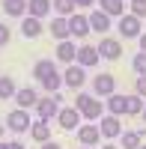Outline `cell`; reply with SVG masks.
Instances as JSON below:
<instances>
[{
	"label": "cell",
	"mask_w": 146,
	"mask_h": 149,
	"mask_svg": "<svg viewBox=\"0 0 146 149\" xmlns=\"http://www.w3.org/2000/svg\"><path fill=\"white\" fill-rule=\"evenodd\" d=\"M113 93H116V78H113V74L102 72V74H95V78H92V95L107 98V95H113Z\"/></svg>",
	"instance_id": "5b68a950"
},
{
	"label": "cell",
	"mask_w": 146,
	"mask_h": 149,
	"mask_svg": "<svg viewBox=\"0 0 146 149\" xmlns=\"http://www.w3.org/2000/svg\"><path fill=\"white\" fill-rule=\"evenodd\" d=\"M51 9H54V3L51 0H27V15L30 18H48L51 15Z\"/></svg>",
	"instance_id": "9a60e30c"
},
{
	"label": "cell",
	"mask_w": 146,
	"mask_h": 149,
	"mask_svg": "<svg viewBox=\"0 0 146 149\" xmlns=\"http://www.w3.org/2000/svg\"><path fill=\"white\" fill-rule=\"evenodd\" d=\"M3 128H6V125H3V122H0V140H3Z\"/></svg>",
	"instance_id": "f35d334b"
},
{
	"label": "cell",
	"mask_w": 146,
	"mask_h": 149,
	"mask_svg": "<svg viewBox=\"0 0 146 149\" xmlns=\"http://www.w3.org/2000/svg\"><path fill=\"white\" fill-rule=\"evenodd\" d=\"M78 140H81V146H99V140H102L99 125H81L78 128Z\"/></svg>",
	"instance_id": "2e32d148"
},
{
	"label": "cell",
	"mask_w": 146,
	"mask_h": 149,
	"mask_svg": "<svg viewBox=\"0 0 146 149\" xmlns=\"http://www.w3.org/2000/svg\"><path fill=\"white\" fill-rule=\"evenodd\" d=\"M15 104H18L21 110H30V107L39 104V93H36L33 86H21V90L15 93Z\"/></svg>",
	"instance_id": "7c38bea8"
},
{
	"label": "cell",
	"mask_w": 146,
	"mask_h": 149,
	"mask_svg": "<svg viewBox=\"0 0 146 149\" xmlns=\"http://www.w3.org/2000/svg\"><path fill=\"white\" fill-rule=\"evenodd\" d=\"M143 107H146V98H140L137 93H131V95H128V110H125V116H140Z\"/></svg>",
	"instance_id": "484cf974"
},
{
	"label": "cell",
	"mask_w": 146,
	"mask_h": 149,
	"mask_svg": "<svg viewBox=\"0 0 146 149\" xmlns=\"http://www.w3.org/2000/svg\"><path fill=\"white\" fill-rule=\"evenodd\" d=\"M137 45H140V51L146 54V33H140V36H137Z\"/></svg>",
	"instance_id": "836d02e7"
},
{
	"label": "cell",
	"mask_w": 146,
	"mask_h": 149,
	"mask_svg": "<svg viewBox=\"0 0 146 149\" xmlns=\"http://www.w3.org/2000/svg\"><path fill=\"white\" fill-rule=\"evenodd\" d=\"M99 54H102V60H119V54H122V42L113 39V36H104V39L99 42Z\"/></svg>",
	"instance_id": "8fae6325"
},
{
	"label": "cell",
	"mask_w": 146,
	"mask_h": 149,
	"mask_svg": "<svg viewBox=\"0 0 146 149\" xmlns=\"http://www.w3.org/2000/svg\"><path fill=\"white\" fill-rule=\"evenodd\" d=\"M140 119H143V122H146V107H143V113H140Z\"/></svg>",
	"instance_id": "ab89813d"
},
{
	"label": "cell",
	"mask_w": 146,
	"mask_h": 149,
	"mask_svg": "<svg viewBox=\"0 0 146 149\" xmlns=\"http://www.w3.org/2000/svg\"><path fill=\"white\" fill-rule=\"evenodd\" d=\"M99 131H102V140H116V137H122V122L113 113H104L99 119Z\"/></svg>",
	"instance_id": "277c9868"
},
{
	"label": "cell",
	"mask_w": 146,
	"mask_h": 149,
	"mask_svg": "<svg viewBox=\"0 0 146 149\" xmlns=\"http://www.w3.org/2000/svg\"><path fill=\"white\" fill-rule=\"evenodd\" d=\"M42 86H45V93H48V95H54V93H60V86H63V74H60V72L54 69V72L48 74L45 81H42Z\"/></svg>",
	"instance_id": "603a6c76"
},
{
	"label": "cell",
	"mask_w": 146,
	"mask_h": 149,
	"mask_svg": "<svg viewBox=\"0 0 146 149\" xmlns=\"http://www.w3.org/2000/svg\"><path fill=\"white\" fill-rule=\"evenodd\" d=\"M125 3H128V0H125Z\"/></svg>",
	"instance_id": "7bdbcfd3"
},
{
	"label": "cell",
	"mask_w": 146,
	"mask_h": 149,
	"mask_svg": "<svg viewBox=\"0 0 146 149\" xmlns=\"http://www.w3.org/2000/svg\"><path fill=\"white\" fill-rule=\"evenodd\" d=\"M75 57H78V48H75V42H72V39L57 42V60H60V63L72 66V63H75Z\"/></svg>",
	"instance_id": "d6986e66"
},
{
	"label": "cell",
	"mask_w": 146,
	"mask_h": 149,
	"mask_svg": "<svg viewBox=\"0 0 146 149\" xmlns=\"http://www.w3.org/2000/svg\"><path fill=\"white\" fill-rule=\"evenodd\" d=\"M99 60H102V54H99V48H95V45H81V48H78V57H75L78 66L92 69V66H99Z\"/></svg>",
	"instance_id": "9c48e42d"
},
{
	"label": "cell",
	"mask_w": 146,
	"mask_h": 149,
	"mask_svg": "<svg viewBox=\"0 0 146 149\" xmlns=\"http://www.w3.org/2000/svg\"><path fill=\"white\" fill-rule=\"evenodd\" d=\"M42 21L39 18H21V36H24V39H39V36H42Z\"/></svg>",
	"instance_id": "ac0fdd59"
},
{
	"label": "cell",
	"mask_w": 146,
	"mask_h": 149,
	"mask_svg": "<svg viewBox=\"0 0 146 149\" xmlns=\"http://www.w3.org/2000/svg\"><path fill=\"white\" fill-rule=\"evenodd\" d=\"M128 110V95H119V93H113V95H107V102H104V113H113V116H122Z\"/></svg>",
	"instance_id": "4fadbf2b"
},
{
	"label": "cell",
	"mask_w": 146,
	"mask_h": 149,
	"mask_svg": "<svg viewBox=\"0 0 146 149\" xmlns=\"http://www.w3.org/2000/svg\"><path fill=\"white\" fill-rule=\"evenodd\" d=\"M54 3V12L60 18H69V15H75V0H51Z\"/></svg>",
	"instance_id": "4316f807"
},
{
	"label": "cell",
	"mask_w": 146,
	"mask_h": 149,
	"mask_svg": "<svg viewBox=\"0 0 146 149\" xmlns=\"http://www.w3.org/2000/svg\"><path fill=\"white\" fill-rule=\"evenodd\" d=\"M102 149H119V146H116L113 140H107V143H102Z\"/></svg>",
	"instance_id": "8d00e7d4"
},
{
	"label": "cell",
	"mask_w": 146,
	"mask_h": 149,
	"mask_svg": "<svg viewBox=\"0 0 146 149\" xmlns=\"http://www.w3.org/2000/svg\"><path fill=\"white\" fill-rule=\"evenodd\" d=\"M131 69L137 72V78H140V74H146V54H143V51L134 54V60H131Z\"/></svg>",
	"instance_id": "f546056e"
},
{
	"label": "cell",
	"mask_w": 146,
	"mask_h": 149,
	"mask_svg": "<svg viewBox=\"0 0 146 149\" xmlns=\"http://www.w3.org/2000/svg\"><path fill=\"white\" fill-rule=\"evenodd\" d=\"M99 0H75V6H95Z\"/></svg>",
	"instance_id": "e575fe53"
},
{
	"label": "cell",
	"mask_w": 146,
	"mask_h": 149,
	"mask_svg": "<svg viewBox=\"0 0 146 149\" xmlns=\"http://www.w3.org/2000/svg\"><path fill=\"white\" fill-rule=\"evenodd\" d=\"M51 36H54L57 42H66V39H72L69 18H60V15H54V18H51Z\"/></svg>",
	"instance_id": "e0dca14e"
},
{
	"label": "cell",
	"mask_w": 146,
	"mask_h": 149,
	"mask_svg": "<svg viewBox=\"0 0 146 149\" xmlns=\"http://www.w3.org/2000/svg\"><path fill=\"white\" fill-rule=\"evenodd\" d=\"M30 137L36 140V143H48V140H51V122H45V119H36L33 122V128H30Z\"/></svg>",
	"instance_id": "ffe728a7"
},
{
	"label": "cell",
	"mask_w": 146,
	"mask_h": 149,
	"mask_svg": "<svg viewBox=\"0 0 146 149\" xmlns=\"http://www.w3.org/2000/svg\"><path fill=\"white\" fill-rule=\"evenodd\" d=\"M54 69H57V66H54V60H39V63L33 66V78L39 81V84H42V81L48 78V74L54 72Z\"/></svg>",
	"instance_id": "cb8c5ba5"
},
{
	"label": "cell",
	"mask_w": 146,
	"mask_h": 149,
	"mask_svg": "<svg viewBox=\"0 0 146 149\" xmlns=\"http://www.w3.org/2000/svg\"><path fill=\"white\" fill-rule=\"evenodd\" d=\"M9 39H12V30L6 27L3 21H0V48H6V45H9Z\"/></svg>",
	"instance_id": "4dcf8cb0"
},
{
	"label": "cell",
	"mask_w": 146,
	"mask_h": 149,
	"mask_svg": "<svg viewBox=\"0 0 146 149\" xmlns=\"http://www.w3.org/2000/svg\"><path fill=\"white\" fill-rule=\"evenodd\" d=\"M83 149H92V146H83Z\"/></svg>",
	"instance_id": "b9f144b4"
},
{
	"label": "cell",
	"mask_w": 146,
	"mask_h": 149,
	"mask_svg": "<svg viewBox=\"0 0 146 149\" xmlns=\"http://www.w3.org/2000/svg\"><path fill=\"white\" fill-rule=\"evenodd\" d=\"M134 93H137L140 98H146V74H140V78L134 81Z\"/></svg>",
	"instance_id": "1f68e13d"
},
{
	"label": "cell",
	"mask_w": 146,
	"mask_h": 149,
	"mask_svg": "<svg viewBox=\"0 0 146 149\" xmlns=\"http://www.w3.org/2000/svg\"><path fill=\"white\" fill-rule=\"evenodd\" d=\"M83 84H87V69L78 66V63L66 66V72H63V86H69V90H81Z\"/></svg>",
	"instance_id": "8992f818"
},
{
	"label": "cell",
	"mask_w": 146,
	"mask_h": 149,
	"mask_svg": "<svg viewBox=\"0 0 146 149\" xmlns=\"http://www.w3.org/2000/svg\"><path fill=\"white\" fill-rule=\"evenodd\" d=\"M140 149H146V143H140Z\"/></svg>",
	"instance_id": "60d3db41"
},
{
	"label": "cell",
	"mask_w": 146,
	"mask_h": 149,
	"mask_svg": "<svg viewBox=\"0 0 146 149\" xmlns=\"http://www.w3.org/2000/svg\"><path fill=\"white\" fill-rule=\"evenodd\" d=\"M9 149H27V146H24L21 140H12V143H9Z\"/></svg>",
	"instance_id": "d590c367"
},
{
	"label": "cell",
	"mask_w": 146,
	"mask_h": 149,
	"mask_svg": "<svg viewBox=\"0 0 146 149\" xmlns=\"http://www.w3.org/2000/svg\"><path fill=\"white\" fill-rule=\"evenodd\" d=\"M81 122H83V116H81V110L78 107H63L57 113V125L60 128H66V131H78L81 128Z\"/></svg>",
	"instance_id": "52a82bcc"
},
{
	"label": "cell",
	"mask_w": 146,
	"mask_h": 149,
	"mask_svg": "<svg viewBox=\"0 0 146 149\" xmlns=\"http://www.w3.org/2000/svg\"><path fill=\"white\" fill-rule=\"evenodd\" d=\"M6 128H9V131H15V134H27V131L33 128L30 110H21V107L9 110V113H6Z\"/></svg>",
	"instance_id": "3957f363"
},
{
	"label": "cell",
	"mask_w": 146,
	"mask_h": 149,
	"mask_svg": "<svg viewBox=\"0 0 146 149\" xmlns=\"http://www.w3.org/2000/svg\"><path fill=\"white\" fill-rule=\"evenodd\" d=\"M119 33H122V39H137V36L143 33V21L134 18L131 12H125V15L119 18Z\"/></svg>",
	"instance_id": "ba28073f"
},
{
	"label": "cell",
	"mask_w": 146,
	"mask_h": 149,
	"mask_svg": "<svg viewBox=\"0 0 146 149\" xmlns=\"http://www.w3.org/2000/svg\"><path fill=\"white\" fill-rule=\"evenodd\" d=\"M143 134L140 131H122V149H140Z\"/></svg>",
	"instance_id": "83f0119b"
},
{
	"label": "cell",
	"mask_w": 146,
	"mask_h": 149,
	"mask_svg": "<svg viewBox=\"0 0 146 149\" xmlns=\"http://www.w3.org/2000/svg\"><path fill=\"white\" fill-rule=\"evenodd\" d=\"M99 9L111 18H122L125 15V0H99Z\"/></svg>",
	"instance_id": "44dd1931"
},
{
	"label": "cell",
	"mask_w": 146,
	"mask_h": 149,
	"mask_svg": "<svg viewBox=\"0 0 146 149\" xmlns=\"http://www.w3.org/2000/svg\"><path fill=\"white\" fill-rule=\"evenodd\" d=\"M60 102H63V95H60V93L39 98V104H36V116H39V119H45V122L57 119V113L63 110V104H60Z\"/></svg>",
	"instance_id": "7a4b0ae2"
},
{
	"label": "cell",
	"mask_w": 146,
	"mask_h": 149,
	"mask_svg": "<svg viewBox=\"0 0 146 149\" xmlns=\"http://www.w3.org/2000/svg\"><path fill=\"white\" fill-rule=\"evenodd\" d=\"M3 12L9 18H27V0H3Z\"/></svg>",
	"instance_id": "7402d4cb"
},
{
	"label": "cell",
	"mask_w": 146,
	"mask_h": 149,
	"mask_svg": "<svg viewBox=\"0 0 146 149\" xmlns=\"http://www.w3.org/2000/svg\"><path fill=\"white\" fill-rule=\"evenodd\" d=\"M75 107L81 110V116L87 122H99L104 116V102H99V95H92V93H78Z\"/></svg>",
	"instance_id": "6da1fadb"
},
{
	"label": "cell",
	"mask_w": 146,
	"mask_h": 149,
	"mask_svg": "<svg viewBox=\"0 0 146 149\" xmlns=\"http://www.w3.org/2000/svg\"><path fill=\"white\" fill-rule=\"evenodd\" d=\"M87 18H90V30L92 33H107V30H111V21H113L111 15H104L102 9H92Z\"/></svg>",
	"instance_id": "5bb4252c"
},
{
	"label": "cell",
	"mask_w": 146,
	"mask_h": 149,
	"mask_svg": "<svg viewBox=\"0 0 146 149\" xmlns=\"http://www.w3.org/2000/svg\"><path fill=\"white\" fill-rule=\"evenodd\" d=\"M15 93H18V86H15V81L9 78V74H0V98H15Z\"/></svg>",
	"instance_id": "d4e9b609"
},
{
	"label": "cell",
	"mask_w": 146,
	"mask_h": 149,
	"mask_svg": "<svg viewBox=\"0 0 146 149\" xmlns=\"http://www.w3.org/2000/svg\"><path fill=\"white\" fill-rule=\"evenodd\" d=\"M69 30H72V36H75V39H87V33H92V30H90V18L83 15V12L69 15Z\"/></svg>",
	"instance_id": "30bf717a"
},
{
	"label": "cell",
	"mask_w": 146,
	"mask_h": 149,
	"mask_svg": "<svg viewBox=\"0 0 146 149\" xmlns=\"http://www.w3.org/2000/svg\"><path fill=\"white\" fill-rule=\"evenodd\" d=\"M128 12H131V15H134V18H146V0H128Z\"/></svg>",
	"instance_id": "f1b7e54d"
},
{
	"label": "cell",
	"mask_w": 146,
	"mask_h": 149,
	"mask_svg": "<svg viewBox=\"0 0 146 149\" xmlns=\"http://www.w3.org/2000/svg\"><path fill=\"white\" fill-rule=\"evenodd\" d=\"M0 149H9V143H6V140H0Z\"/></svg>",
	"instance_id": "74e56055"
},
{
	"label": "cell",
	"mask_w": 146,
	"mask_h": 149,
	"mask_svg": "<svg viewBox=\"0 0 146 149\" xmlns=\"http://www.w3.org/2000/svg\"><path fill=\"white\" fill-rule=\"evenodd\" d=\"M39 149H63V146H60V143H57V140H48V143H42V146H39Z\"/></svg>",
	"instance_id": "d6a6232c"
}]
</instances>
